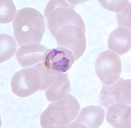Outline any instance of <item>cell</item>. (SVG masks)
Wrapping results in <instances>:
<instances>
[{"instance_id": "52a82bcc", "label": "cell", "mask_w": 131, "mask_h": 128, "mask_svg": "<svg viewBox=\"0 0 131 128\" xmlns=\"http://www.w3.org/2000/svg\"><path fill=\"white\" fill-rule=\"evenodd\" d=\"M74 60V55L71 51L59 47L48 50L43 63L50 71L56 73L62 74L70 70Z\"/></svg>"}, {"instance_id": "ba28073f", "label": "cell", "mask_w": 131, "mask_h": 128, "mask_svg": "<svg viewBox=\"0 0 131 128\" xmlns=\"http://www.w3.org/2000/svg\"><path fill=\"white\" fill-rule=\"evenodd\" d=\"M48 50L40 43H28L18 50L16 58L21 67L34 66L43 63Z\"/></svg>"}, {"instance_id": "5bb4252c", "label": "cell", "mask_w": 131, "mask_h": 128, "mask_svg": "<svg viewBox=\"0 0 131 128\" xmlns=\"http://www.w3.org/2000/svg\"><path fill=\"white\" fill-rule=\"evenodd\" d=\"M0 21L2 24L11 22L16 15V8L12 1L3 0L0 1Z\"/></svg>"}, {"instance_id": "2e32d148", "label": "cell", "mask_w": 131, "mask_h": 128, "mask_svg": "<svg viewBox=\"0 0 131 128\" xmlns=\"http://www.w3.org/2000/svg\"><path fill=\"white\" fill-rule=\"evenodd\" d=\"M117 18L119 27H126L131 29V3H128L123 11L117 13Z\"/></svg>"}, {"instance_id": "30bf717a", "label": "cell", "mask_w": 131, "mask_h": 128, "mask_svg": "<svg viewBox=\"0 0 131 128\" xmlns=\"http://www.w3.org/2000/svg\"><path fill=\"white\" fill-rule=\"evenodd\" d=\"M131 108L128 104L116 103L108 107L107 111L106 120L114 128L131 127Z\"/></svg>"}, {"instance_id": "7c38bea8", "label": "cell", "mask_w": 131, "mask_h": 128, "mask_svg": "<svg viewBox=\"0 0 131 128\" xmlns=\"http://www.w3.org/2000/svg\"><path fill=\"white\" fill-rule=\"evenodd\" d=\"M71 84L67 74H60L57 76L51 85L45 90L48 101L53 102L59 100L69 93Z\"/></svg>"}, {"instance_id": "3957f363", "label": "cell", "mask_w": 131, "mask_h": 128, "mask_svg": "<svg viewBox=\"0 0 131 128\" xmlns=\"http://www.w3.org/2000/svg\"><path fill=\"white\" fill-rule=\"evenodd\" d=\"M80 109L77 99L68 93L50 104L42 112L40 118L41 127L66 128L75 120Z\"/></svg>"}, {"instance_id": "8fae6325", "label": "cell", "mask_w": 131, "mask_h": 128, "mask_svg": "<svg viewBox=\"0 0 131 128\" xmlns=\"http://www.w3.org/2000/svg\"><path fill=\"white\" fill-rule=\"evenodd\" d=\"M107 45L111 51L118 55H122L128 52L131 45L130 29L126 27H119L113 30L109 37Z\"/></svg>"}, {"instance_id": "6da1fadb", "label": "cell", "mask_w": 131, "mask_h": 128, "mask_svg": "<svg viewBox=\"0 0 131 128\" xmlns=\"http://www.w3.org/2000/svg\"><path fill=\"white\" fill-rule=\"evenodd\" d=\"M44 13L48 30L59 47H74L86 38L85 24L72 4L66 1H50Z\"/></svg>"}, {"instance_id": "9c48e42d", "label": "cell", "mask_w": 131, "mask_h": 128, "mask_svg": "<svg viewBox=\"0 0 131 128\" xmlns=\"http://www.w3.org/2000/svg\"><path fill=\"white\" fill-rule=\"evenodd\" d=\"M104 117V110L101 107H86L81 110L77 118L67 127L99 128L103 124Z\"/></svg>"}, {"instance_id": "5b68a950", "label": "cell", "mask_w": 131, "mask_h": 128, "mask_svg": "<svg viewBox=\"0 0 131 128\" xmlns=\"http://www.w3.org/2000/svg\"><path fill=\"white\" fill-rule=\"evenodd\" d=\"M95 70L97 76L103 84L112 85L120 77L122 72L120 57L109 50L102 52L96 60Z\"/></svg>"}, {"instance_id": "9a60e30c", "label": "cell", "mask_w": 131, "mask_h": 128, "mask_svg": "<svg viewBox=\"0 0 131 128\" xmlns=\"http://www.w3.org/2000/svg\"><path fill=\"white\" fill-rule=\"evenodd\" d=\"M101 6L104 8L115 13L123 11L129 3L128 1H99Z\"/></svg>"}, {"instance_id": "8992f818", "label": "cell", "mask_w": 131, "mask_h": 128, "mask_svg": "<svg viewBox=\"0 0 131 128\" xmlns=\"http://www.w3.org/2000/svg\"><path fill=\"white\" fill-rule=\"evenodd\" d=\"M131 79L119 78L112 85L103 84L100 93V102L105 108L116 103L131 104Z\"/></svg>"}, {"instance_id": "7a4b0ae2", "label": "cell", "mask_w": 131, "mask_h": 128, "mask_svg": "<svg viewBox=\"0 0 131 128\" xmlns=\"http://www.w3.org/2000/svg\"><path fill=\"white\" fill-rule=\"evenodd\" d=\"M14 35L20 46L40 43L45 31L44 17L34 8H24L17 11L13 23Z\"/></svg>"}, {"instance_id": "277c9868", "label": "cell", "mask_w": 131, "mask_h": 128, "mask_svg": "<svg viewBox=\"0 0 131 128\" xmlns=\"http://www.w3.org/2000/svg\"><path fill=\"white\" fill-rule=\"evenodd\" d=\"M44 69L43 62L16 72L11 81L13 93L18 97L25 98L45 90Z\"/></svg>"}, {"instance_id": "4fadbf2b", "label": "cell", "mask_w": 131, "mask_h": 128, "mask_svg": "<svg viewBox=\"0 0 131 128\" xmlns=\"http://www.w3.org/2000/svg\"><path fill=\"white\" fill-rule=\"evenodd\" d=\"M0 40V61L1 63L10 59L14 55L17 46L14 38L11 36L1 34Z\"/></svg>"}]
</instances>
